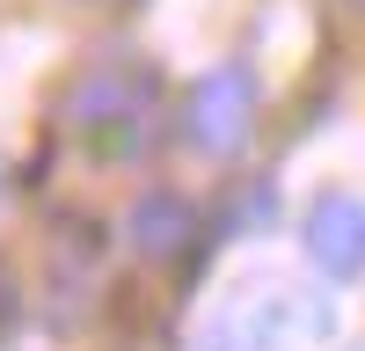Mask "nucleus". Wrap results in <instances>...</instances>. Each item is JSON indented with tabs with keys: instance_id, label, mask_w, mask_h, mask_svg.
I'll return each mask as SVG.
<instances>
[{
	"instance_id": "f257e3e1",
	"label": "nucleus",
	"mask_w": 365,
	"mask_h": 351,
	"mask_svg": "<svg viewBox=\"0 0 365 351\" xmlns=\"http://www.w3.org/2000/svg\"><path fill=\"white\" fill-rule=\"evenodd\" d=\"M161 125V81L139 58H110V66H88L66 96V132L88 146L96 161H132L146 154V139Z\"/></svg>"
},
{
	"instance_id": "f03ea898",
	"label": "nucleus",
	"mask_w": 365,
	"mask_h": 351,
	"mask_svg": "<svg viewBox=\"0 0 365 351\" xmlns=\"http://www.w3.org/2000/svg\"><path fill=\"white\" fill-rule=\"evenodd\" d=\"M256 125V73L249 66H212L190 88V110H182V132H190L197 154H234Z\"/></svg>"
},
{
	"instance_id": "7ed1b4c3",
	"label": "nucleus",
	"mask_w": 365,
	"mask_h": 351,
	"mask_svg": "<svg viewBox=\"0 0 365 351\" xmlns=\"http://www.w3.org/2000/svg\"><path fill=\"white\" fill-rule=\"evenodd\" d=\"M307 256L322 263L329 278H358L365 271V198H351V190L314 198V213H307Z\"/></svg>"
},
{
	"instance_id": "20e7f679",
	"label": "nucleus",
	"mask_w": 365,
	"mask_h": 351,
	"mask_svg": "<svg viewBox=\"0 0 365 351\" xmlns=\"http://www.w3.org/2000/svg\"><path fill=\"white\" fill-rule=\"evenodd\" d=\"M190 227H197V213H190V198H175V190H146L132 205V242L146 256H175L190 242Z\"/></svg>"
},
{
	"instance_id": "39448f33",
	"label": "nucleus",
	"mask_w": 365,
	"mask_h": 351,
	"mask_svg": "<svg viewBox=\"0 0 365 351\" xmlns=\"http://www.w3.org/2000/svg\"><path fill=\"white\" fill-rule=\"evenodd\" d=\"M8 322H15V278L0 271V330H8Z\"/></svg>"
}]
</instances>
